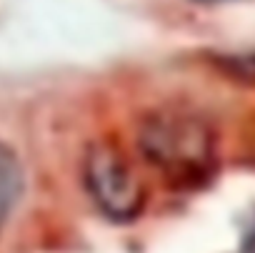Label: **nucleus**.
<instances>
[{
	"mask_svg": "<svg viewBox=\"0 0 255 253\" xmlns=\"http://www.w3.org/2000/svg\"><path fill=\"white\" fill-rule=\"evenodd\" d=\"M138 151L170 191H203L218 176V141L195 113L158 108L138 131Z\"/></svg>",
	"mask_w": 255,
	"mask_h": 253,
	"instance_id": "obj_1",
	"label": "nucleus"
},
{
	"mask_svg": "<svg viewBox=\"0 0 255 253\" xmlns=\"http://www.w3.org/2000/svg\"><path fill=\"white\" fill-rule=\"evenodd\" d=\"M83 183L98 211L113 223H133L145 211L148 191L113 141H93L88 146Z\"/></svg>",
	"mask_w": 255,
	"mask_h": 253,
	"instance_id": "obj_2",
	"label": "nucleus"
},
{
	"mask_svg": "<svg viewBox=\"0 0 255 253\" xmlns=\"http://www.w3.org/2000/svg\"><path fill=\"white\" fill-rule=\"evenodd\" d=\"M25 193V171L20 156L0 141V231L10 221Z\"/></svg>",
	"mask_w": 255,
	"mask_h": 253,
	"instance_id": "obj_3",
	"label": "nucleus"
},
{
	"mask_svg": "<svg viewBox=\"0 0 255 253\" xmlns=\"http://www.w3.org/2000/svg\"><path fill=\"white\" fill-rule=\"evenodd\" d=\"M240 251H243V253H255V208H253V211H250V216L245 218Z\"/></svg>",
	"mask_w": 255,
	"mask_h": 253,
	"instance_id": "obj_4",
	"label": "nucleus"
},
{
	"mask_svg": "<svg viewBox=\"0 0 255 253\" xmlns=\"http://www.w3.org/2000/svg\"><path fill=\"white\" fill-rule=\"evenodd\" d=\"M195 3H220V0H195Z\"/></svg>",
	"mask_w": 255,
	"mask_h": 253,
	"instance_id": "obj_5",
	"label": "nucleus"
}]
</instances>
